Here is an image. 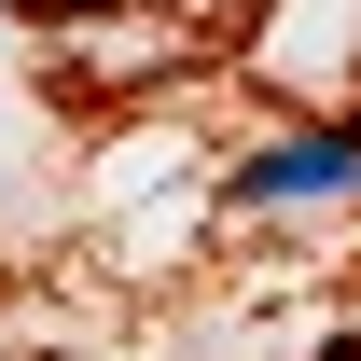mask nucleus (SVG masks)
Instances as JSON below:
<instances>
[{"label": "nucleus", "mask_w": 361, "mask_h": 361, "mask_svg": "<svg viewBox=\"0 0 361 361\" xmlns=\"http://www.w3.org/2000/svg\"><path fill=\"white\" fill-rule=\"evenodd\" d=\"M361 195V126H292L236 153V209H334Z\"/></svg>", "instance_id": "obj_1"}]
</instances>
